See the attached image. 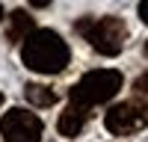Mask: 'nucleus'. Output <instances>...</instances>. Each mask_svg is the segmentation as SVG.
Returning a JSON list of instances; mask_svg holds the SVG:
<instances>
[{
	"label": "nucleus",
	"mask_w": 148,
	"mask_h": 142,
	"mask_svg": "<svg viewBox=\"0 0 148 142\" xmlns=\"http://www.w3.org/2000/svg\"><path fill=\"white\" fill-rule=\"evenodd\" d=\"M86 118H89V106H80V104H68L65 106V113L59 115V133L62 136H77L80 130H83V124H86Z\"/></svg>",
	"instance_id": "nucleus-6"
},
{
	"label": "nucleus",
	"mask_w": 148,
	"mask_h": 142,
	"mask_svg": "<svg viewBox=\"0 0 148 142\" xmlns=\"http://www.w3.org/2000/svg\"><path fill=\"white\" fill-rule=\"evenodd\" d=\"M0 21H3V6H0Z\"/></svg>",
	"instance_id": "nucleus-14"
},
{
	"label": "nucleus",
	"mask_w": 148,
	"mask_h": 142,
	"mask_svg": "<svg viewBox=\"0 0 148 142\" xmlns=\"http://www.w3.org/2000/svg\"><path fill=\"white\" fill-rule=\"evenodd\" d=\"M77 30L86 42L101 56H116L121 53V47H125V39H127V27L121 18H83L77 21Z\"/></svg>",
	"instance_id": "nucleus-2"
},
{
	"label": "nucleus",
	"mask_w": 148,
	"mask_h": 142,
	"mask_svg": "<svg viewBox=\"0 0 148 142\" xmlns=\"http://www.w3.org/2000/svg\"><path fill=\"white\" fill-rule=\"evenodd\" d=\"M0 136L3 142H42V118L21 106H12L0 118Z\"/></svg>",
	"instance_id": "nucleus-5"
},
{
	"label": "nucleus",
	"mask_w": 148,
	"mask_h": 142,
	"mask_svg": "<svg viewBox=\"0 0 148 142\" xmlns=\"http://www.w3.org/2000/svg\"><path fill=\"white\" fill-rule=\"evenodd\" d=\"M24 98H27L33 106H53L56 104V92L47 89V86H42V83H27Z\"/></svg>",
	"instance_id": "nucleus-8"
},
{
	"label": "nucleus",
	"mask_w": 148,
	"mask_h": 142,
	"mask_svg": "<svg viewBox=\"0 0 148 142\" xmlns=\"http://www.w3.org/2000/svg\"><path fill=\"white\" fill-rule=\"evenodd\" d=\"M139 18L148 24V0H139Z\"/></svg>",
	"instance_id": "nucleus-10"
},
{
	"label": "nucleus",
	"mask_w": 148,
	"mask_h": 142,
	"mask_svg": "<svg viewBox=\"0 0 148 142\" xmlns=\"http://www.w3.org/2000/svg\"><path fill=\"white\" fill-rule=\"evenodd\" d=\"M121 89V71L116 68H98L83 74L77 83L71 86L68 98L80 106H95V104H107L110 98H116Z\"/></svg>",
	"instance_id": "nucleus-3"
},
{
	"label": "nucleus",
	"mask_w": 148,
	"mask_h": 142,
	"mask_svg": "<svg viewBox=\"0 0 148 142\" xmlns=\"http://www.w3.org/2000/svg\"><path fill=\"white\" fill-rule=\"evenodd\" d=\"M142 53H145V56H148V39H145V44H142Z\"/></svg>",
	"instance_id": "nucleus-12"
},
{
	"label": "nucleus",
	"mask_w": 148,
	"mask_h": 142,
	"mask_svg": "<svg viewBox=\"0 0 148 142\" xmlns=\"http://www.w3.org/2000/svg\"><path fill=\"white\" fill-rule=\"evenodd\" d=\"M30 6H36V9H45V6H51V0H30Z\"/></svg>",
	"instance_id": "nucleus-11"
},
{
	"label": "nucleus",
	"mask_w": 148,
	"mask_h": 142,
	"mask_svg": "<svg viewBox=\"0 0 148 142\" xmlns=\"http://www.w3.org/2000/svg\"><path fill=\"white\" fill-rule=\"evenodd\" d=\"M33 30H36V24H33V18H30L24 9H15V12L9 15V30H6V36H9V42H12V44L24 42Z\"/></svg>",
	"instance_id": "nucleus-7"
},
{
	"label": "nucleus",
	"mask_w": 148,
	"mask_h": 142,
	"mask_svg": "<svg viewBox=\"0 0 148 142\" xmlns=\"http://www.w3.org/2000/svg\"><path fill=\"white\" fill-rule=\"evenodd\" d=\"M0 106H3V92H0Z\"/></svg>",
	"instance_id": "nucleus-13"
},
{
	"label": "nucleus",
	"mask_w": 148,
	"mask_h": 142,
	"mask_svg": "<svg viewBox=\"0 0 148 142\" xmlns=\"http://www.w3.org/2000/svg\"><path fill=\"white\" fill-rule=\"evenodd\" d=\"M133 89H136L139 98H148V71H145V74H142L136 83H133Z\"/></svg>",
	"instance_id": "nucleus-9"
},
{
	"label": "nucleus",
	"mask_w": 148,
	"mask_h": 142,
	"mask_svg": "<svg viewBox=\"0 0 148 142\" xmlns=\"http://www.w3.org/2000/svg\"><path fill=\"white\" fill-rule=\"evenodd\" d=\"M104 124L116 136H127V133H136V130H145L148 127V104H142V101L116 104V106L107 110Z\"/></svg>",
	"instance_id": "nucleus-4"
},
{
	"label": "nucleus",
	"mask_w": 148,
	"mask_h": 142,
	"mask_svg": "<svg viewBox=\"0 0 148 142\" xmlns=\"http://www.w3.org/2000/svg\"><path fill=\"white\" fill-rule=\"evenodd\" d=\"M21 44H24L21 47L24 65L36 74H59L68 65V56H71L68 44L53 30H33Z\"/></svg>",
	"instance_id": "nucleus-1"
}]
</instances>
